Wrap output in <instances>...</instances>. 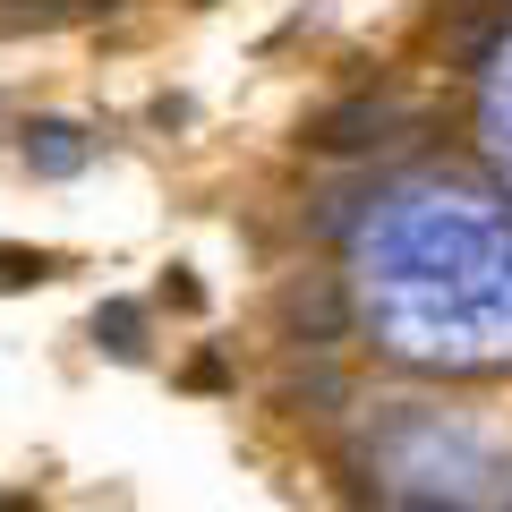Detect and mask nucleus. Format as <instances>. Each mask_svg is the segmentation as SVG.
<instances>
[{"label":"nucleus","instance_id":"nucleus-1","mask_svg":"<svg viewBox=\"0 0 512 512\" xmlns=\"http://www.w3.org/2000/svg\"><path fill=\"white\" fill-rule=\"evenodd\" d=\"M86 154H94V146L77 137L69 120H43L35 137H26V163H35L43 180H69V171H86Z\"/></svg>","mask_w":512,"mask_h":512},{"label":"nucleus","instance_id":"nucleus-2","mask_svg":"<svg viewBox=\"0 0 512 512\" xmlns=\"http://www.w3.org/2000/svg\"><path fill=\"white\" fill-rule=\"evenodd\" d=\"M94 342L111 359H146V316L128 308V299H111V308H94Z\"/></svg>","mask_w":512,"mask_h":512},{"label":"nucleus","instance_id":"nucleus-3","mask_svg":"<svg viewBox=\"0 0 512 512\" xmlns=\"http://www.w3.org/2000/svg\"><path fill=\"white\" fill-rule=\"evenodd\" d=\"M52 274V256L43 248H0V291H26V282Z\"/></svg>","mask_w":512,"mask_h":512},{"label":"nucleus","instance_id":"nucleus-4","mask_svg":"<svg viewBox=\"0 0 512 512\" xmlns=\"http://www.w3.org/2000/svg\"><path fill=\"white\" fill-rule=\"evenodd\" d=\"M0 512H35V495H0Z\"/></svg>","mask_w":512,"mask_h":512}]
</instances>
